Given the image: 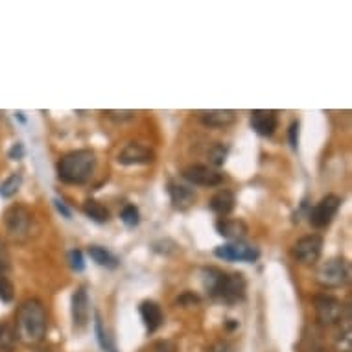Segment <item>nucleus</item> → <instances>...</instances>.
Instances as JSON below:
<instances>
[{"label":"nucleus","mask_w":352,"mask_h":352,"mask_svg":"<svg viewBox=\"0 0 352 352\" xmlns=\"http://www.w3.org/2000/svg\"><path fill=\"white\" fill-rule=\"evenodd\" d=\"M152 352H179V351H177V347L174 341L161 340V341H157L155 345H153Z\"/></svg>","instance_id":"obj_29"},{"label":"nucleus","mask_w":352,"mask_h":352,"mask_svg":"<svg viewBox=\"0 0 352 352\" xmlns=\"http://www.w3.org/2000/svg\"><path fill=\"white\" fill-rule=\"evenodd\" d=\"M314 303H316L317 321L323 327H332V325H338L343 321L347 308L341 301H338L332 295H317Z\"/></svg>","instance_id":"obj_5"},{"label":"nucleus","mask_w":352,"mask_h":352,"mask_svg":"<svg viewBox=\"0 0 352 352\" xmlns=\"http://www.w3.org/2000/svg\"><path fill=\"white\" fill-rule=\"evenodd\" d=\"M246 295V279L242 273H225L222 279V284L218 288L216 299H222L225 303H238Z\"/></svg>","instance_id":"obj_9"},{"label":"nucleus","mask_w":352,"mask_h":352,"mask_svg":"<svg viewBox=\"0 0 352 352\" xmlns=\"http://www.w3.org/2000/svg\"><path fill=\"white\" fill-rule=\"evenodd\" d=\"M89 257L98 266H106V268H117L118 266V260L113 257L111 253L107 251L106 247L91 246L89 247Z\"/></svg>","instance_id":"obj_22"},{"label":"nucleus","mask_w":352,"mask_h":352,"mask_svg":"<svg viewBox=\"0 0 352 352\" xmlns=\"http://www.w3.org/2000/svg\"><path fill=\"white\" fill-rule=\"evenodd\" d=\"M83 212H85V216L91 218L94 223H100V225L109 222V218H111L109 209H107L104 203H100L98 200L85 201V203H83Z\"/></svg>","instance_id":"obj_19"},{"label":"nucleus","mask_w":352,"mask_h":352,"mask_svg":"<svg viewBox=\"0 0 352 352\" xmlns=\"http://www.w3.org/2000/svg\"><path fill=\"white\" fill-rule=\"evenodd\" d=\"M71 314L72 323L76 329H85L89 323V316H91V301H89L87 288L80 286L74 290L71 299Z\"/></svg>","instance_id":"obj_12"},{"label":"nucleus","mask_w":352,"mask_h":352,"mask_svg":"<svg viewBox=\"0 0 352 352\" xmlns=\"http://www.w3.org/2000/svg\"><path fill=\"white\" fill-rule=\"evenodd\" d=\"M94 332H96V340H98V343H100L102 351H104V352H118L117 349H115V343L111 341V338H109L106 330H104V325H102L100 316L94 317Z\"/></svg>","instance_id":"obj_23"},{"label":"nucleus","mask_w":352,"mask_h":352,"mask_svg":"<svg viewBox=\"0 0 352 352\" xmlns=\"http://www.w3.org/2000/svg\"><path fill=\"white\" fill-rule=\"evenodd\" d=\"M218 235L227 238L231 242L242 240L247 235V225L244 220H229V218H220L216 222Z\"/></svg>","instance_id":"obj_15"},{"label":"nucleus","mask_w":352,"mask_h":352,"mask_svg":"<svg viewBox=\"0 0 352 352\" xmlns=\"http://www.w3.org/2000/svg\"><path fill=\"white\" fill-rule=\"evenodd\" d=\"M106 115L109 118H117V120H124V118L128 120V118H133V115H135V113L133 111H107Z\"/></svg>","instance_id":"obj_33"},{"label":"nucleus","mask_w":352,"mask_h":352,"mask_svg":"<svg viewBox=\"0 0 352 352\" xmlns=\"http://www.w3.org/2000/svg\"><path fill=\"white\" fill-rule=\"evenodd\" d=\"M235 194L231 192V190H220V192H216V194L212 196L211 198V211L216 212L218 216H227V214H231L233 212V209H235Z\"/></svg>","instance_id":"obj_18"},{"label":"nucleus","mask_w":352,"mask_h":352,"mask_svg":"<svg viewBox=\"0 0 352 352\" xmlns=\"http://www.w3.org/2000/svg\"><path fill=\"white\" fill-rule=\"evenodd\" d=\"M288 135H290V144H292V148L297 150V146H299V122H292Z\"/></svg>","instance_id":"obj_30"},{"label":"nucleus","mask_w":352,"mask_h":352,"mask_svg":"<svg viewBox=\"0 0 352 352\" xmlns=\"http://www.w3.org/2000/svg\"><path fill=\"white\" fill-rule=\"evenodd\" d=\"M198 117L209 128H227L236 122V113L231 109H212V111H200Z\"/></svg>","instance_id":"obj_16"},{"label":"nucleus","mask_w":352,"mask_h":352,"mask_svg":"<svg viewBox=\"0 0 352 352\" xmlns=\"http://www.w3.org/2000/svg\"><path fill=\"white\" fill-rule=\"evenodd\" d=\"M2 244H0V271L6 270L8 268V260H6V255H4V249H2Z\"/></svg>","instance_id":"obj_36"},{"label":"nucleus","mask_w":352,"mask_h":352,"mask_svg":"<svg viewBox=\"0 0 352 352\" xmlns=\"http://www.w3.org/2000/svg\"><path fill=\"white\" fill-rule=\"evenodd\" d=\"M21 187H23V174L21 172H13L6 181L0 183V198L10 200V198L17 194Z\"/></svg>","instance_id":"obj_21"},{"label":"nucleus","mask_w":352,"mask_h":352,"mask_svg":"<svg viewBox=\"0 0 352 352\" xmlns=\"http://www.w3.org/2000/svg\"><path fill=\"white\" fill-rule=\"evenodd\" d=\"M41 352H50V351H41Z\"/></svg>","instance_id":"obj_38"},{"label":"nucleus","mask_w":352,"mask_h":352,"mask_svg":"<svg viewBox=\"0 0 352 352\" xmlns=\"http://www.w3.org/2000/svg\"><path fill=\"white\" fill-rule=\"evenodd\" d=\"M117 161L124 166H141V165H152L155 161V153L148 146L141 142H128L126 146L120 150Z\"/></svg>","instance_id":"obj_10"},{"label":"nucleus","mask_w":352,"mask_h":352,"mask_svg":"<svg viewBox=\"0 0 352 352\" xmlns=\"http://www.w3.org/2000/svg\"><path fill=\"white\" fill-rule=\"evenodd\" d=\"M198 303V297H196V295H192V294H185L181 297V299H177V303H179V305H185V303Z\"/></svg>","instance_id":"obj_35"},{"label":"nucleus","mask_w":352,"mask_h":352,"mask_svg":"<svg viewBox=\"0 0 352 352\" xmlns=\"http://www.w3.org/2000/svg\"><path fill=\"white\" fill-rule=\"evenodd\" d=\"M214 255H216L218 259L229 260V262H257L260 257V251L255 246H251V244L238 240L216 247Z\"/></svg>","instance_id":"obj_6"},{"label":"nucleus","mask_w":352,"mask_h":352,"mask_svg":"<svg viewBox=\"0 0 352 352\" xmlns=\"http://www.w3.org/2000/svg\"><path fill=\"white\" fill-rule=\"evenodd\" d=\"M321 352H327V351H321Z\"/></svg>","instance_id":"obj_39"},{"label":"nucleus","mask_w":352,"mask_h":352,"mask_svg":"<svg viewBox=\"0 0 352 352\" xmlns=\"http://www.w3.org/2000/svg\"><path fill=\"white\" fill-rule=\"evenodd\" d=\"M321 251H323V238L319 235H308L295 242L294 251L292 253H294L297 262L305 266H312L319 260Z\"/></svg>","instance_id":"obj_7"},{"label":"nucleus","mask_w":352,"mask_h":352,"mask_svg":"<svg viewBox=\"0 0 352 352\" xmlns=\"http://www.w3.org/2000/svg\"><path fill=\"white\" fill-rule=\"evenodd\" d=\"M69 262L74 271H83L85 270V260H83V253L80 249H72L69 253Z\"/></svg>","instance_id":"obj_28"},{"label":"nucleus","mask_w":352,"mask_h":352,"mask_svg":"<svg viewBox=\"0 0 352 352\" xmlns=\"http://www.w3.org/2000/svg\"><path fill=\"white\" fill-rule=\"evenodd\" d=\"M316 281L323 288H340L349 281V270L345 260L330 259L317 266Z\"/></svg>","instance_id":"obj_4"},{"label":"nucleus","mask_w":352,"mask_h":352,"mask_svg":"<svg viewBox=\"0 0 352 352\" xmlns=\"http://www.w3.org/2000/svg\"><path fill=\"white\" fill-rule=\"evenodd\" d=\"M203 352H233V347L227 341H216V343L207 347Z\"/></svg>","instance_id":"obj_31"},{"label":"nucleus","mask_w":352,"mask_h":352,"mask_svg":"<svg viewBox=\"0 0 352 352\" xmlns=\"http://www.w3.org/2000/svg\"><path fill=\"white\" fill-rule=\"evenodd\" d=\"M183 177L187 179L190 185H198V187H218L223 181V176L218 170L211 166L203 165H192L187 166L183 170Z\"/></svg>","instance_id":"obj_11"},{"label":"nucleus","mask_w":352,"mask_h":352,"mask_svg":"<svg viewBox=\"0 0 352 352\" xmlns=\"http://www.w3.org/2000/svg\"><path fill=\"white\" fill-rule=\"evenodd\" d=\"M139 312H141V317L144 325H146L148 332H155V330L161 329V325L165 323L163 310H161V306L155 301H144Z\"/></svg>","instance_id":"obj_17"},{"label":"nucleus","mask_w":352,"mask_h":352,"mask_svg":"<svg viewBox=\"0 0 352 352\" xmlns=\"http://www.w3.org/2000/svg\"><path fill=\"white\" fill-rule=\"evenodd\" d=\"M47 310L39 299H26L15 317V336L24 345H37L47 334Z\"/></svg>","instance_id":"obj_1"},{"label":"nucleus","mask_w":352,"mask_h":352,"mask_svg":"<svg viewBox=\"0 0 352 352\" xmlns=\"http://www.w3.org/2000/svg\"><path fill=\"white\" fill-rule=\"evenodd\" d=\"M340 207L341 200L338 196H325L323 200L319 201V203L312 209L310 214H308V220H310V223L316 229H323V227H327V225L334 220V216L338 214V211H340Z\"/></svg>","instance_id":"obj_8"},{"label":"nucleus","mask_w":352,"mask_h":352,"mask_svg":"<svg viewBox=\"0 0 352 352\" xmlns=\"http://www.w3.org/2000/svg\"><path fill=\"white\" fill-rule=\"evenodd\" d=\"M17 118L21 120V122H24V117H23V113H17Z\"/></svg>","instance_id":"obj_37"},{"label":"nucleus","mask_w":352,"mask_h":352,"mask_svg":"<svg viewBox=\"0 0 352 352\" xmlns=\"http://www.w3.org/2000/svg\"><path fill=\"white\" fill-rule=\"evenodd\" d=\"M54 205H56V209H58L59 214H63V216H65V218H71L72 216L71 209H69V207H67L65 203H63V201H61V200H54Z\"/></svg>","instance_id":"obj_34"},{"label":"nucleus","mask_w":352,"mask_h":352,"mask_svg":"<svg viewBox=\"0 0 352 352\" xmlns=\"http://www.w3.org/2000/svg\"><path fill=\"white\" fill-rule=\"evenodd\" d=\"M96 168V155L91 150H76L63 155L58 163V177L67 185H85Z\"/></svg>","instance_id":"obj_2"},{"label":"nucleus","mask_w":352,"mask_h":352,"mask_svg":"<svg viewBox=\"0 0 352 352\" xmlns=\"http://www.w3.org/2000/svg\"><path fill=\"white\" fill-rule=\"evenodd\" d=\"M15 341H17L15 329L6 323H0V352H12Z\"/></svg>","instance_id":"obj_24"},{"label":"nucleus","mask_w":352,"mask_h":352,"mask_svg":"<svg viewBox=\"0 0 352 352\" xmlns=\"http://www.w3.org/2000/svg\"><path fill=\"white\" fill-rule=\"evenodd\" d=\"M120 218H122L124 225L128 229H135L137 225L141 223V214H139V209L135 205H126L120 212Z\"/></svg>","instance_id":"obj_26"},{"label":"nucleus","mask_w":352,"mask_h":352,"mask_svg":"<svg viewBox=\"0 0 352 352\" xmlns=\"http://www.w3.org/2000/svg\"><path fill=\"white\" fill-rule=\"evenodd\" d=\"M8 157L12 159V161H21L24 157V146L21 142H15L12 148H10V152H8Z\"/></svg>","instance_id":"obj_32"},{"label":"nucleus","mask_w":352,"mask_h":352,"mask_svg":"<svg viewBox=\"0 0 352 352\" xmlns=\"http://www.w3.org/2000/svg\"><path fill=\"white\" fill-rule=\"evenodd\" d=\"M223 275L225 273L222 270H218V268H205L203 270V288L211 297H216V292L220 284H222Z\"/></svg>","instance_id":"obj_20"},{"label":"nucleus","mask_w":352,"mask_h":352,"mask_svg":"<svg viewBox=\"0 0 352 352\" xmlns=\"http://www.w3.org/2000/svg\"><path fill=\"white\" fill-rule=\"evenodd\" d=\"M227 153H229V148L222 144V142H216V144H212L209 153H207V157H209V163L212 166H222L225 163V159H227Z\"/></svg>","instance_id":"obj_25"},{"label":"nucleus","mask_w":352,"mask_h":352,"mask_svg":"<svg viewBox=\"0 0 352 352\" xmlns=\"http://www.w3.org/2000/svg\"><path fill=\"white\" fill-rule=\"evenodd\" d=\"M168 194H170V200L174 203V207L179 209V211H187V209L194 205V190L187 187V185H179L176 181H170V185H168Z\"/></svg>","instance_id":"obj_14"},{"label":"nucleus","mask_w":352,"mask_h":352,"mask_svg":"<svg viewBox=\"0 0 352 352\" xmlns=\"http://www.w3.org/2000/svg\"><path fill=\"white\" fill-rule=\"evenodd\" d=\"M279 126V115L277 111L268 109H257L251 113V128L260 137H271Z\"/></svg>","instance_id":"obj_13"},{"label":"nucleus","mask_w":352,"mask_h":352,"mask_svg":"<svg viewBox=\"0 0 352 352\" xmlns=\"http://www.w3.org/2000/svg\"><path fill=\"white\" fill-rule=\"evenodd\" d=\"M13 297H15V288H13L12 281L4 273H0V301L8 305V303H12Z\"/></svg>","instance_id":"obj_27"},{"label":"nucleus","mask_w":352,"mask_h":352,"mask_svg":"<svg viewBox=\"0 0 352 352\" xmlns=\"http://www.w3.org/2000/svg\"><path fill=\"white\" fill-rule=\"evenodd\" d=\"M32 223H34V216L28 207L15 203V205L8 207L4 212V225H6L8 235L15 242H24L28 238Z\"/></svg>","instance_id":"obj_3"}]
</instances>
